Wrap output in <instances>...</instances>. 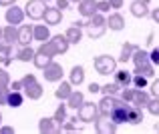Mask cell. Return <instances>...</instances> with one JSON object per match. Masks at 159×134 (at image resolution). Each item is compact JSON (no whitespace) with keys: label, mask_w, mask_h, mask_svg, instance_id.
<instances>
[{"label":"cell","mask_w":159,"mask_h":134,"mask_svg":"<svg viewBox=\"0 0 159 134\" xmlns=\"http://www.w3.org/2000/svg\"><path fill=\"white\" fill-rule=\"evenodd\" d=\"M131 60H133V64H135V74H143V76H147V78L155 76V64L151 62L147 50H143V48L137 46Z\"/></svg>","instance_id":"cell-1"},{"label":"cell","mask_w":159,"mask_h":134,"mask_svg":"<svg viewBox=\"0 0 159 134\" xmlns=\"http://www.w3.org/2000/svg\"><path fill=\"white\" fill-rule=\"evenodd\" d=\"M22 90H24V96L28 100H39L43 98V84L34 78V74H24L22 76Z\"/></svg>","instance_id":"cell-2"},{"label":"cell","mask_w":159,"mask_h":134,"mask_svg":"<svg viewBox=\"0 0 159 134\" xmlns=\"http://www.w3.org/2000/svg\"><path fill=\"white\" fill-rule=\"evenodd\" d=\"M93 64H95L97 74H101V76H109V74L117 72V60L111 54H101V56H97Z\"/></svg>","instance_id":"cell-3"},{"label":"cell","mask_w":159,"mask_h":134,"mask_svg":"<svg viewBox=\"0 0 159 134\" xmlns=\"http://www.w3.org/2000/svg\"><path fill=\"white\" fill-rule=\"evenodd\" d=\"M99 104H95V102H83V106L77 110V116H79V120L81 122H85V124H91V122H95V120L99 118Z\"/></svg>","instance_id":"cell-4"},{"label":"cell","mask_w":159,"mask_h":134,"mask_svg":"<svg viewBox=\"0 0 159 134\" xmlns=\"http://www.w3.org/2000/svg\"><path fill=\"white\" fill-rule=\"evenodd\" d=\"M47 0H28L26 6H24V12L30 20H40L44 18V12H47Z\"/></svg>","instance_id":"cell-5"},{"label":"cell","mask_w":159,"mask_h":134,"mask_svg":"<svg viewBox=\"0 0 159 134\" xmlns=\"http://www.w3.org/2000/svg\"><path fill=\"white\" fill-rule=\"evenodd\" d=\"M95 130L99 134H113V132H117V124L113 122L111 116L99 114V118L95 120Z\"/></svg>","instance_id":"cell-6"},{"label":"cell","mask_w":159,"mask_h":134,"mask_svg":"<svg viewBox=\"0 0 159 134\" xmlns=\"http://www.w3.org/2000/svg\"><path fill=\"white\" fill-rule=\"evenodd\" d=\"M24 16H26V12H24V8L16 6V4H12V6H8V10L4 12V18H6L8 24H14V26H20L24 20Z\"/></svg>","instance_id":"cell-7"},{"label":"cell","mask_w":159,"mask_h":134,"mask_svg":"<svg viewBox=\"0 0 159 134\" xmlns=\"http://www.w3.org/2000/svg\"><path fill=\"white\" fill-rule=\"evenodd\" d=\"M43 76H44L47 82H61L62 80V66L52 60L48 66L43 68Z\"/></svg>","instance_id":"cell-8"},{"label":"cell","mask_w":159,"mask_h":134,"mask_svg":"<svg viewBox=\"0 0 159 134\" xmlns=\"http://www.w3.org/2000/svg\"><path fill=\"white\" fill-rule=\"evenodd\" d=\"M127 110H129V104L123 100V102H121L119 106H115V108H113L109 116H111V118H113V122H115L117 126H119V124H125V122H127Z\"/></svg>","instance_id":"cell-9"},{"label":"cell","mask_w":159,"mask_h":134,"mask_svg":"<svg viewBox=\"0 0 159 134\" xmlns=\"http://www.w3.org/2000/svg\"><path fill=\"white\" fill-rule=\"evenodd\" d=\"M32 40H34V26H30V24L18 26V44L20 46H30Z\"/></svg>","instance_id":"cell-10"},{"label":"cell","mask_w":159,"mask_h":134,"mask_svg":"<svg viewBox=\"0 0 159 134\" xmlns=\"http://www.w3.org/2000/svg\"><path fill=\"white\" fill-rule=\"evenodd\" d=\"M129 8H131V14L135 16V18H147L149 12H151L149 10V4L145 2V0H133Z\"/></svg>","instance_id":"cell-11"},{"label":"cell","mask_w":159,"mask_h":134,"mask_svg":"<svg viewBox=\"0 0 159 134\" xmlns=\"http://www.w3.org/2000/svg\"><path fill=\"white\" fill-rule=\"evenodd\" d=\"M121 102H123V100L115 98V96H111V94H109V96H103V98H101V102H99V112H101V114H107V116H109L113 108H115V106H119Z\"/></svg>","instance_id":"cell-12"},{"label":"cell","mask_w":159,"mask_h":134,"mask_svg":"<svg viewBox=\"0 0 159 134\" xmlns=\"http://www.w3.org/2000/svg\"><path fill=\"white\" fill-rule=\"evenodd\" d=\"M62 20V10L58 6H48L47 12H44V22L48 24V26H57V24H61Z\"/></svg>","instance_id":"cell-13"},{"label":"cell","mask_w":159,"mask_h":134,"mask_svg":"<svg viewBox=\"0 0 159 134\" xmlns=\"http://www.w3.org/2000/svg\"><path fill=\"white\" fill-rule=\"evenodd\" d=\"M97 0H81L79 2V14L83 18H91L93 14H97Z\"/></svg>","instance_id":"cell-14"},{"label":"cell","mask_w":159,"mask_h":134,"mask_svg":"<svg viewBox=\"0 0 159 134\" xmlns=\"http://www.w3.org/2000/svg\"><path fill=\"white\" fill-rule=\"evenodd\" d=\"M39 130H40V132H48V134H57V132L62 130V126H61V124H58L54 118H40Z\"/></svg>","instance_id":"cell-15"},{"label":"cell","mask_w":159,"mask_h":134,"mask_svg":"<svg viewBox=\"0 0 159 134\" xmlns=\"http://www.w3.org/2000/svg\"><path fill=\"white\" fill-rule=\"evenodd\" d=\"M107 28H109V30H113V32L123 30V28H125V18L119 14V12H113V14H109V18H107Z\"/></svg>","instance_id":"cell-16"},{"label":"cell","mask_w":159,"mask_h":134,"mask_svg":"<svg viewBox=\"0 0 159 134\" xmlns=\"http://www.w3.org/2000/svg\"><path fill=\"white\" fill-rule=\"evenodd\" d=\"M143 122V110H141V106H129V110H127V124H141Z\"/></svg>","instance_id":"cell-17"},{"label":"cell","mask_w":159,"mask_h":134,"mask_svg":"<svg viewBox=\"0 0 159 134\" xmlns=\"http://www.w3.org/2000/svg\"><path fill=\"white\" fill-rule=\"evenodd\" d=\"M69 82L73 86H81L85 82V68L83 66H73L70 68V74H69Z\"/></svg>","instance_id":"cell-18"},{"label":"cell","mask_w":159,"mask_h":134,"mask_svg":"<svg viewBox=\"0 0 159 134\" xmlns=\"http://www.w3.org/2000/svg\"><path fill=\"white\" fill-rule=\"evenodd\" d=\"M115 82L121 86V88H125V86H129V84H133V74L129 72V70H117L115 72Z\"/></svg>","instance_id":"cell-19"},{"label":"cell","mask_w":159,"mask_h":134,"mask_svg":"<svg viewBox=\"0 0 159 134\" xmlns=\"http://www.w3.org/2000/svg\"><path fill=\"white\" fill-rule=\"evenodd\" d=\"M4 44H14L18 42V28L14 26V24H8V26H4V38H2Z\"/></svg>","instance_id":"cell-20"},{"label":"cell","mask_w":159,"mask_h":134,"mask_svg":"<svg viewBox=\"0 0 159 134\" xmlns=\"http://www.w3.org/2000/svg\"><path fill=\"white\" fill-rule=\"evenodd\" d=\"M83 102H85V96H83L81 90H73V94L66 98V106L75 108V110H79V108L83 106Z\"/></svg>","instance_id":"cell-21"},{"label":"cell","mask_w":159,"mask_h":134,"mask_svg":"<svg viewBox=\"0 0 159 134\" xmlns=\"http://www.w3.org/2000/svg\"><path fill=\"white\" fill-rule=\"evenodd\" d=\"M22 102H24V96H22V92H20V90H10V92H8L6 106L18 108V106H22Z\"/></svg>","instance_id":"cell-22"},{"label":"cell","mask_w":159,"mask_h":134,"mask_svg":"<svg viewBox=\"0 0 159 134\" xmlns=\"http://www.w3.org/2000/svg\"><path fill=\"white\" fill-rule=\"evenodd\" d=\"M51 40H52V44L57 46V50H58V54H65L66 50H69V38H66L65 34H57V36H51Z\"/></svg>","instance_id":"cell-23"},{"label":"cell","mask_w":159,"mask_h":134,"mask_svg":"<svg viewBox=\"0 0 159 134\" xmlns=\"http://www.w3.org/2000/svg\"><path fill=\"white\" fill-rule=\"evenodd\" d=\"M66 38H69L70 44H79L83 40V30L81 26H77V24H73V26H69V30H66Z\"/></svg>","instance_id":"cell-24"},{"label":"cell","mask_w":159,"mask_h":134,"mask_svg":"<svg viewBox=\"0 0 159 134\" xmlns=\"http://www.w3.org/2000/svg\"><path fill=\"white\" fill-rule=\"evenodd\" d=\"M70 94H73V84H70V82H62V80H61L58 88L54 90V96H57L58 100H66Z\"/></svg>","instance_id":"cell-25"},{"label":"cell","mask_w":159,"mask_h":134,"mask_svg":"<svg viewBox=\"0 0 159 134\" xmlns=\"http://www.w3.org/2000/svg\"><path fill=\"white\" fill-rule=\"evenodd\" d=\"M149 100H151V96H149L143 88H135V98H133V104H135V106H141V108L145 106L147 108Z\"/></svg>","instance_id":"cell-26"},{"label":"cell","mask_w":159,"mask_h":134,"mask_svg":"<svg viewBox=\"0 0 159 134\" xmlns=\"http://www.w3.org/2000/svg\"><path fill=\"white\" fill-rule=\"evenodd\" d=\"M34 40H36V42H47V40H51L48 24H47V26H44V24H39V26H34Z\"/></svg>","instance_id":"cell-27"},{"label":"cell","mask_w":159,"mask_h":134,"mask_svg":"<svg viewBox=\"0 0 159 134\" xmlns=\"http://www.w3.org/2000/svg\"><path fill=\"white\" fill-rule=\"evenodd\" d=\"M135 48L137 46L135 44H131V42H125L123 46H121V56H119V62H129L133 58V52H135Z\"/></svg>","instance_id":"cell-28"},{"label":"cell","mask_w":159,"mask_h":134,"mask_svg":"<svg viewBox=\"0 0 159 134\" xmlns=\"http://www.w3.org/2000/svg\"><path fill=\"white\" fill-rule=\"evenodd\" d=\"M34 50L30 48V46H22V48L16 52V60H20V62H32L34 60Z\"/></svg>","instance_id":"cell-29"},{"label":"cell","mask_w":159,"mask_h":134,"mask_svg":"<svg viewBox=\"0 0 159 134\" xmlns=\"http://www.w3.org/2000/svg\"><path fill=\"white\" fill-rule=\"evenodd\" d=\"M12 62V48L10 44H0V64L8 66Z\"/></svg>","instance_id":"cell-30"},{"label":"cell","mask_w":159,"mask_h":134,"mask_svg":"<svg viewBox=\"0 0 159 134\" xmlns=\"http://www.w3.org/2000/svg\"><path fill=\"white\" fill-rule=\"evenodd\" d=\"M51 62H52V58H51V56H47V54H43V52H39V50H36L34 60H32V64H34L36 68H40V70H43L44 66H48Z\"/></svg>","instance_id":"cell-31"},{"label":"cell","mask_w":159,"mask_h":134,"mask_svg":"<svg viewBox=\"0 0 159 134\" xmlns=\"http://www.w3.org/2000/svg\"><path fill=\"white\" fill-rule=\"evenodd\" d=\"M39 52L47 54V56H51V58L58 56V50H57V46L52 44V40H47V42H43V44H40V46H39Z\"/></svg>","instance_id":"cell-32"},{"label":"cell","mask_w":159,"mask_h":134,"mask_svg":"<svg viewBox=\"0 0 159 134\" xmlns=\"http://www.w3.org/2000/svg\"><path fill=\"white\" fill-rule=\"evenodd\" d=\"M87 28V34H89V38H101L103 34H105L107 26H99V24H93V26H85Z\"/></svg>","instance_id":"cell-33"},{"label":"cell","mask_w":159,"mask_h":134,"mask_svg":"<svg viewBox=\"0 0 159 134\" xmlns=\"http://www.w3.org/2000/svg\"><path fill=\"white\" fill-rule=\"evenodd\" d=\"M117 92H121V86L117 84V82H111V84H105V86H101V94L103 96H115Z\"/></svg>","instance_id":"cell-34"},{"label":"cell","mask_w":159,"mask_h":134,"mask_svg":"<svg viewBox=\"0 0 159 134\" xmlns=\"http://www.w3.org/2000/svg\"><path fill=\"white\" fill-rule=\"evenodd\" d=\"M66 108H69L66 104H61V106L57 108V112H54V116H52V118L57 120V122L61 124V126H62V122L66 120Z\"/></svg>","instance_id":"cell-35"},{"label":"cell","mask_w":159,"mask_h":134,"mask_svg":"<svg viewBox=\"0 0 159 134\" xmlns=\"http://www.w3.org/2000/svg\"><path fill=\"white\" fill-rule=\"evenodd\" d=\"M147 80H149L147 76L133 72V86H135V88H145V86H147Z\"/></svg>","instance_id":"cell-36"},{"label":"cell","mask_w":159,"mask_h":134,"mask_svg":"<svg viewBox=\"0 0 159 134\" xmlns=\"http://www.w3.org/2000/svg\"><path fill=\"white\" fill-rule=\"evenodd\" d=\"M8 86H10V74L0 68V90H8Z\"/></svg>","instance_id":"cell-37"},{"label":"cell","mask_w":159,"mask_h":134,"mask_svg":"<svg viewBox=\"0 0 159 134\" xmlns=\"http://www.w3.org/2000/svg\"><path fill=\"white\" fill-rule=\"evenodd\" d=\"M147 110H149V114L159 116V98L157 96H151V100H149V104H147Z\"/></svg>","instance_id":"cell-38"},{"label":"cell","mask_w":159,"mask_h":134,"mask_svg":"<svg viewBox=\"0 0 159 134\" xmlns=\"http://www.w3.org/2000/svg\"><path fill=\"white\" fill-rule=\"evenodd\" d=\"M133 98H135V88H129V86L121 88V100H125V102H133Z\"/></svg>","instance_id":"cell-39"},{"label":"cell","mask_w":159,"mask_h":134,"mask_svg":"<svg viewBox=\"0 0 159 134\" xmlns=\"http://www.w3.org/2000/svg\"><path fill=\"white\" fill-rule=\"evenodd\" d=\"M111 2H109V0H99V2H97V10L99 12H103V14H105V12H109V10H111Z\"/></svg>","instance_id":"cell-40"},{"label":"cell","mask_w":159,"mask_h":134,"mask_svg":"<svg viewBox=\"0 0 159 134\" xmlns=\"http://www.w3.org/2000/svg\"><path fill=\"white\" fill-rule=\"evenodd\" d=\"M75 122H77V118H70V120H69V122H66L62 128H65L66 132H75V130H77V124H75Z\"/></svg>","instance_id":"cell-41"},{"label":"cell","mask_w":159,"mask_h":134,"mask_svg":"<svg viewBox=\"0 0 159 134\" xmlns=\"http://www.w3.org/2000/svg\"><path fill=\"white\" fill-rule=\"evenodd\" d=\"M149 58H151V62L155 66H159V48H153L151 52H149Z\"/></svg>","instance_id":"cell-42"},{"label":"cell","mask_w":159,"mask_h":134,"mask_svg":"<svg viewBox=\"0 0 159 134\" xmlns=\"http://www.w3.org/2000/svg\"><path fill=\"white\" fill-rule=\"evenodd\" d=\"M149 16H151V20H153L155 24H159V6H157V8H153V10L149 12Z\"/></svg>","instance_id":"cell-43"},{"label":"cell","mask_w":159,"mask_h":134,"mask_svg":"<svg viewBox=\"0 0 159 134\" xmlns=\"http://www.w3.org/2000/svg\"><path fill=\"white\" fill-rule=\"evenodd\" d=\"M89 92H91V94H97V92H101V84H97V82H91V84H89Z\"/></svg>","instance_id":"cell-44"},{"label":"cell","mask_w":159,"mask_h":134,"mask_svg":"<svg viewBox=\"0 0 159 134\" xmlns=\"http://www.w3.org/2000/svg\"><path fill=\"white\" fill-rule=\"evenodd\" d=\"M151 96H157V98H159V78L151 84Z\"/></svg>","instance_id":"cell-45"},{"label":"cell","mask_w":159,"mask_h":134,"mask_svg":"<svg viewBox=\"0 0 159 134\" xmlns=\"http://www.w3.org/2000/svg\"><path fill=\"white\" fill-rule=\"evenodd\" d=\"M69 4H70V0H57V6L61 8V10H66Z\"/></svg>","instance_id":"cell-46"},{"label":"cell","mask_w":159,"mask_h":134,"mask_svg":"<svg viewBox=\"0 0 159 134\" xmlns=\"http://www.w3.org/2000/svg\"><path fill=\"white\" fill-rule=\"evenodd\" d=\"M113 6V10H119V8H123V0H109Z\"/></svg>","instance_id":"cell-47"},{"label":"cell","mask_w":159,"mask_h":134,"mask_svg":"<svg viewBox=\"0 0 159 134\" xmlns=\"http://www.w3.org/2000/svg\"><path fill=\"white\" fill-rule=\"evenodd\" d=\"M12 4H16V0H0V6H12Z\"/></svg>","instance_id":"cell-48"},{"label":"cell","mask_w":159,"mask_h":134,"mask_svg":"<svg viewBox=\"0 0 159 134\" xmlns=\"http://www.w3.org/2000/svg\"><path fill=\"white\" fill-rule=\"evenodd\" d=\"M12 90H22V80H16V82H12Z\"/></svg>","instance_id":"cell-49"},{"label":"cell","mask_w":159,"mask_h":134,"mask_svg":"<svg viewBox=\"0 0 159 134\" xmlns=\"http://www.w3.org/2000/svg\"><path fill=\"white\" fill-rule=\"evenodd\" d=\"M0 132H4V134H10V132H14V128H12V126H2V128H0Z\"/></svg>","instance_id":"cell-50"},{"label":"cell","mask_w":159,"mask_h":134,"mask_svg":"<svg viewBox=\"0 0 159 134\" xmlns=\"http://www.w3.org/2000/svg\"><path fill=\"white\" fill-rule=\"evenodd\" d=\"M2 38H4V28L0 26V42H2Z\"/></svg>","instance_id":"cell-51"},{"label":"cell","mask_w":159,"mask_h":134,"mask_svg":"<svg viewBox=\"0 0 159 134\" xmlns=\"http://www.w3.org/2000/svg\"><path fill=\"white\" fill-rule=\"evenodd\" d=\"M70 2H81V0H70Z\"/></svg>","instance_id":"cell-52"},{"label":"cell","mask_w":159,"mask_h":134,"mask_svg":"<svg viewBox=\"0 0 159 134\" xmlns=\"http://www.w3.org/2000/svg\"><path fill=\"white\" fill-rule=\"evenodd\" d=\"M0 122H2V114H0Z\"/></svg>","instance_id":"cell-53"},{"label":"cell","mask_w":159,"mask_h":134,"mask_svg":"<svg viewBox=\"0 0 159 134\" xmlns=\"http://www.w3.org/2000/svg\"><path fill=\"white\" fill-rule=\"evenodd\" d=\"M145 2H147V4H149V2H151V0H145Z\"/></svg>","instance_id":"cell-54"},{"label":"cell","mask_w":159,"mask_h":134,"mask_svg":"<svg viewBox=\"0 0 159 134\" xmlns=\"http://www.w3.org/2000/svg\"><path fill=\"white\" fill-rule=\"evenodd\" d=\"M47 2H51V0H47Z\"/></svg>","instance_id":"cell-55"}]
</instances>
